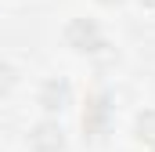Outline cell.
Returning a JSON list of instances; mask_svg holds the SVG:
<instances>
[{
    "mask_svg": "<svg viewBox=\"0 0 155 152\" xmlns=\"http://www.w3.org/2000/svg\"><path fill=\"white\" fill-rule=\"evenodd\" d=\"M11 87H15V69L0 62V98H4V94H7Z\"/></svg>",
    "mask_w": 155,
    "mask_h": 152,
    "instance_id": "obj_6",
    "label": "cell"
},
{
    "mask_svg": "<svg viewBox=\"0 0 155 152\" xmlns=\"http://www.w3.org/2000/svg\"><path fill=\"white\" fill-rule=\"evenodd\" d=\"M40 105L47 112H65L72 105V83L65 76H51L43 87H40Z\"/></svg>",
    "mask_w": 155,
    "mask_h": 152,
    "instance_id": "obj_3",
    "label": "cell"
},
{
    "mask_svg": "<svg viewBox=\"0 0 155 152\" xmlns=\"http://www.w3.org/2000/svg\"><path fill=\"white\" fill-rule=\"evenodd\" d=\"M108 127H112V102H108V94L97 91V94H90V102L83 109V130L90 138H105Z\"/></svg>",
    "mask_w": 155,
    "mask_h": 152,
    "instance_id": "obj_2",
    "label": "cell"
},
{
    "mask_svg": "<svg viewBox=\"0 0 155 152\" xmlns=\"http://www.w3.org/2000/svg\"><path fill=\"white\" fill-rule=\"evenodd\" d=\"M29 145L36 152H61L65 149V130H61V123H54V119L36 123V127L29 130Z\"/></svg>",
    "mask_w": 155,
    "mask_h": 152,
    "instance_id": "obj_4",
    "label": "cell"
},
{
    "mask_svg": "<svg viewBox=\"0 0 155 152\" xmlns=\"http://www.w3.org/2000/svg\"><path fill=\"white\" fill-rule=\"evenodd\" d=\"M141 4H144V7H155V0H141Z\"/></svg>",
    "mask_w": 155,
    "mask_h": 152,
    "instance_id": "obj_8",
    "label": "cell"
},
{
    "mask_svg": "<svg viewBox=\"0 0 155 152\" xmlns=\"http://www.w3.org/2000/svg\"><path fill=\"white\" fill-rule=\"evenodd\" d=\"M101 4H108V7H112V4H123V0H101Z\"/></svg>",
    "mask_w": 155,
    "mask_h": 152,
    "instance_id": "obj_7",
    "label": "cell"
},
{
    "mask_svg": "<svg viewBox=\"0 0 155 152\" xmlns=\"http://www.w3.org/2000/svg\"><path fill=\"white\" fill-rule=\"evenodd\" d=\"M65 43H69L72 51H79V54H94V51L105 43V36H101V26H97L94 18H72V22L65 26Z\"/></svg>",
    "mask_w": 155,
    "mask_h": 152,
    "instance_id": "obj_1",
    "label": "cell"
},
{
    "mask_svg": "<svg viewBox=\"0 0 155 152\" xmlns=\"http://www.w3.org/2000/svg\"><path fill=\"white\" fill-rule=\"evenodd\" d=\"M137 138L148 141V145H155V109H148V112L137 116Z\"/></svg>",
    "mask_w": 155,
    "mask_h": 152,
    "instance_id": "obj_5",
    "label": "cell"
},
{
    "mask_svg": "<svg viewBox=\"0 0 155 152\" xmlns=\"http://www.w3.org/2000/svg\"><path fill=\"white\" fill-rule=\"evenodd\" d=\"M152 152H155V145H152Z\"/></svg>",
    "mask_w": 155,
    "mask_h": 152,
    "instance_id": "obj_9",
    "label": "cell"
}]
</instances>
